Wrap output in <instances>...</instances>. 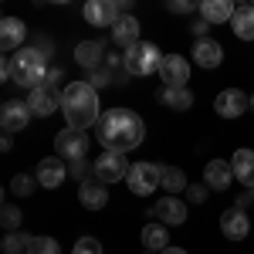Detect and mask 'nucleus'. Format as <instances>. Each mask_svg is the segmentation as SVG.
<instances>
[{
    "mask_svg": "<svg viewBox=\"0 0 254 254\" xmlns=\"http://www.w3.org/2000/svg\"><path fill=\"white\" fill-rule=\"evenodd\" d=\"M95 129H98L95 136L105 153H129L146 136V126H142V119L132 109H109V112H102Z\"/></svg>",
    "mask_w": 254,
    "mask_h": 254,
    "instance_id": "1",
    "label": "nucleus"
},
{
    "mask_svg": "<svg viewBox=\"0 0 254 254\" xmlns=\"http://www.w3.org/2000/svg\"><path fill=\"white\" fill-rule=\"evenodd\" d=\"M98 109H102L98 105V92L88 81H68L61 88V116L68 122V129L85 132L88 126H98V119H102Z\"/></svg>",
    "mask_w": 254,
    "mask_h": 254,
    "instance_id": "2",
    "label": "nucleus"
},
{
    "mask_svg": "<svg viewBox=\"0 0 254 254\" xmlns=\"http://www.w3.org/2000/svg\"><path fill=\"white\" fill-rule=\"evenodd\" d=\"M10 58H14V81L20 88L34 92L41 85H48V64H44V55L38 48H20L17 55H10Z\"/></svg>",
    "mask_w": 254,
    "mask_h": 254,
    "instance_id": "3",
    "label": "nucleus"
},
{
    "mask_svg": "<svg viewBox=\"0 0 254 254\" xmlns=\"http://www.w3.org/2000/svg\"><path fill=\"white\" fill-rule=\"evenodd\" d=\"M163 51H159L156 44H149V41H139L136 48H129L126 51V71L129 75H153V71H159L163 68Z\"/></svg>",
    "mask_w": 254,
    "mask_h": 254,
    "instance_id": "4",
    "label": "nucleus"
},
{
    "mask_svg": "<svg viewBox=\"0 0 254 254\" xmlns=\"http://www.w3.org/2000/svg\"><path fill=\"white\" fill-rule=\"evenodd\" d=\"M126 180H129V190L136 196H149L156 187H163V166H156V163H132Z\"/></svg>",
    "mask_w": 254,
    "mask_h": 254,
    "instance_id": "5",
    "label": "nucleus"
},
{
    "mask_svg": "<svg viewBox=\"0 0 254 254\" xmlns=\"http://www.w3.org/2000/svg\"><path fill=\"white\" fill-rule=\"evenodd\" d=\"M85 153H88V136H85V132L64 126L58 136H55V156L75 163V159H85Z\"/></svg>",
    "mask_w": 254,
    "mask_h": 254,
    "instance_id": "6",
    "label": "nucleus"
},
{
    "mask_svg": "<svg viewBox=\"0 0 254 254\" xmlns=\"http://www.w3.org/2000/svg\"><path fill=\"white\" fill-rule=\"evenodd\" d=\"M92 170H95V180H102V183H119V180L129 176L132 166L126 163V153H102L92 163Z\"/></svg>",
    "mask_w": 254,
    "mask_h": 254,
    "instance_id": "7",
    "label": "nucleus"
},
{
    "mask_svg": "<svg viewBox=\"0 0 254 254\" xmlns=\"http://www.w3.org/2000/svg\"><path fill=\"white\" fill-rule=\"evenodd\" d=\"M31 119H34L31 105H27V102H17V98L3 102V109H0V126H3V132H7V136H14V132H24Z\"/></svg>",
    "mask_w": 254,
    "mask_h": 254,
    "instance_id": "8",
    "label": "nucleus"
},
{
    "mask_svg": "<svg viewBox=\"0 0 254 254\" xmlns=\"http://www.w3.org/2000/svg\"><path fill=\"white\" fill-rule=\"evenodd\" d=\"M214 109L220 119H241L244 112H251V95H244L241 88H224L214 98Z\"/></svg>",
    "mask_w": 254,
    "mask_h": 254,
    "instance_id": "9",
    "label": "nucleus"
},
{
    "mask_svg": "<svg viewBox=\"0 0 254 254\" xmlns=\"http://www.w3.org/2000/svg\"><path fill=\"white\" fill-rule=\"evenodd\" d=\"M81 17L88 20L92 27H116V20L122 14H119L116 0H88L85 10H81Z\"/></svg>",
    "mask_w": 254,
    "mask_h": 254,
    "instance_id": "10",
    "label": "nucleus"
},
{
    "mask_svg": "<svg viewBox=\"0 0 254 254\" xmlns=\"http://www.w3.org/2000/svg\"><path fill=\"white\" fill-rule=\"evenodd\" d=\"M159 78L170 88H187V78H190V61L183 55H166L163 58V68H159Z\"/></svg>",
    "mask_w": 254,
    "mask_h": 254,
    "instance_id": "11",
    "label": "nucleus"
},
{
    "mask_svg": "<svg viewBox=\"0 0 254 254\" xmlns=\"http://www.w3.org/2000/svg\"><path fill=\"white\" fill-rule=\"evenodd\" d=\"M149 217H156L159 224H166V227H176V224L187 220V203L180 196H159L156 207L149 210Z\"/></svg>",
    "mask_w": 254,
    "mask_h": 254,
    "instance_id": "12",
    "label": "nucleus"
},
{
    "mask_svg": "<svg viewBox=\"0 0 254 254\" xmlns=\"http://www.w3.org/2000/svg\"><path fill=\"white\" fill-rule=\"evenodd\" d=\"M27 105H31V112L38 119H48L51 112H61V95L51 85H41V88H34V92L27 95Z\"/></svg>",
    "mask_w": 254,
    "mask_h": 254,
    "instance_id": "13",
    "label": "nucleus"
},
{
    "mask_svg": "<svg viewBox=\"0 0 254 254\" xmlns=\"http://www.w3.org/2000/svg\"><path fill=\"white\" fill-rule=\"evenodd\" d=\"M41 187H48V190H58L61 183H64V176H68V166H64V159L61 156H48L38 163V170H34Z\"/></svg>",
    "mask_w": 254,
    "mask_h": 254,
    "instance_id": "14",
    "label": "nucleus"
},
{
    "mask_svg": "<svg viewBox=\"0 0 254 254\" xmlns=\"http://www.w3.org/2000/svg\"><path fill=\"white\" fill-rule=\"evenodd\" d=\"M203 183H207L210 190H231V183H234V166H231V159H210V163L203 166Z\"/></svg>",
    "mask_w": 254,
    "mask_h": 254,
    "instance_id": "15",
    "label": "nucleus"
},
{
    "mask_svg": "<svg viewBox=\"0 0 254 254\" xmlns=\"http://www.w3.org/2000/svg\"><path fill=\"white\" fill-rule=\"evenodd\" d=\"M220 231H224V237H231V241H244V237L251 234V217H248V210H237V207L224 210Z\"/></svg>",
    "mask_w": 254,
    "mask_h": 254,
    "instance_id": "16",
    "label": "nucleus"
},
{
    "mask_svg": "<svg viewBox=\"0 0 254 254\" xmlns=\"http://www.w3.org/2000/svg\"><path fill=\"white\" fill-rule=\"evenodd\" d=\"M105 44L102 41H81L78 48H75V64H81L85 71H98L102 64H105Z\"/></svg>",
    "mask_w": 254,
    "mask_h": 254,
    "instance_id": "17",
    "label": "nucleus"
},
{
    "mask_svg": "<svg viewBox=\"0 0 254 254\" xmlns=\"http://www.w3.org/2000/svg\"><path fill=\"white\" fill-rule=\"evenodd\" d=\"M24 38H27V24L20 17H3L0 20V48H3V51H20Z\"/></svg>",
    "mask_w": 254,
    "mask_h": 254,
    "instance_id": "18",
    "label": "nucleus"
},
{
    "mask_svg": "<svg viewBox=\"0 0 254 254\" xmlns=\"http://www.w3.org/2000/svg\"><path fill=\"white\" fill-rule=\"evenodd\" d=\"M78 200H81L85 210H102V207L109 203V190H105L102 180H85L78 187Z\"/></svg>",
    "mask_w": 254,
    "mask_h": 254,
    "instance_id": "19",
    "label": "nucleus"
},
{
    "mask_svg": "<svg viewBox=\"0 0 254 254\" xmlns=\"http://www.w3.org/2000/svg\"><path fill=\"white\" fill-rule=\"evenodd\" d=\"M234 14L237 10L231 0H203L200 3V20H207V24H231Z\"/></svg>",
    "mask_w": 254,
    "mask_h": 254,
    "instance_id": "20",
    "label": "nucleus"
},
{
    "mask_svg": "<svg viewBox=\"0 0 254 254\" xmlns=\"http://www.w3.org/2000/svg\"><path fill=\"white\" fill-rule=\"evenodd\" d=\"M193 61L200 64V68H207V71H210V68H217V64L224 61V48H220L214 38L196 41V44H193Z\"/></svg>",
    "mask_w": 254,
    "mask_h": 254,
    "instance_id": "21",
    "label": "nucleus"
},
{
    "mask_svg": "<svg viewBox=\"0 0 254 254\" xmlns=\"http://www.w3.org/2000/svg\"><path fill=\"white\" fill-rule=\"evenodd\" d=\"M112 41H116L122 51H129V48H136L139 44V20L129 14V17H119L116 27H112Z\"/></svg>",
    "mask_w": 254,
    "mask_h": 254,
    "instance_id": "22",
    "label": "nucleus"
},
{
    "mask_svg": "<svg viewBox=\"0 0 254 254\" xmlns=\"http://www.w3.org/2000/svg\"><path fill=\"white\" fill-rule=\"evenodd\" d=\"M142 244H146V251H153V254H163L166 248H170V231H166V224H146L142 227Z\"/></svg>",
    "mask_w": 254,
    "mask_h": 254,
    "instance_id": "23",
    "label": "nucleus"
},
{
    "mask_svg": "<svg viewBox=\"0 0 254 254\" xmlns=\"http://www.w3.org/2000/svg\"><path fill=\"white\" fill-rule=\"evenodd\" d=\"M159 102H163L166 109L187 112V109L193 105V92H190V88H170V85H163V88H159Z\"/></svg>",
    "mask_w": 254,
    "mask_h": 254,
    "instance_id": "24",
    "label": "nucleus"
},
{
    "mask_svg": "<svg viewBox=\"0 0 254 254\" xmlns=\"http://www.w3.org/2000/svg\"><path fill=\"white\" fill-rule=\"evenodd\" d=\"M231 166H234V176L244 187H254V149H237L231 156Z\"/></svg>",
    "mask_w": 254,
    "mask_h": 254,
    "instance_id": "25",
    "label": "nucleus"
},
{
    "mask_svg": "<svg viewBox=\"0 0 254 254\" xmlns=\"http://www.w3.org/2000/svg\"><path fill=\"white\" fill-rule=\"evenodd\" d=\"M231 31L241 41H254V7H237L234 20H231Z\"/></svg>",
    "mask_w": 254,
    "mask_h": 254,
    "instance_id": "26",
    "label": "nucleus"
},
{
    "mask_svg": "<svg viewBox=\"0 0 254 254\" xmlns=\"http://www.w3.org/2000/svg\"><path fill=\"white\" fill-rule=\"evenodd\" d=\"M31 244H34V237L24 234V231H7L3 241H0L3 254H27V251H31Z\"/></svg>",
    "mask_w": 254,
    "mask_h": 254,
    "instance_id": "27",
    "label": "nucleus"
},
{
    "mask_svg": "<svg viewBox=\"0 0 254 254\" xmlns=\"http://www.w3.org/2000/svg\"><path fill=\"white\" fill-rule=\"evenodd\" d=\"M187 176H183V170H176V166H163V190H170V196H176L180 190L187 193Z\"/></svg>",
    "mask_w": 254,
    "mask_h": 254,
    "instance_id": "28",
    "label": "nucleus"
},
{
    "mask_svg": "<svg viewBox=\"0 0 254 254\" xmlns=\"http://www.w3.org/2000/svg\"><path fill=\"white\" fill-rule=\"evenodd\" d=\"M34 187H38V176H27V173H17L10 180V190L17 196H31L34 193Z\"/></svg>",
    "mask_w": 254,
    "mask_h": 254,
    "instance_id": "29",
    "label": "nucleus"
},
{
    "mask_svg": "<svg viewBox=\"0 0 254 254\" xmlns=\"http://www.w3.org/2000/svg\"><path fill=\"white\" fill-rule=\"evenodd\" d=\"M20 220H24V214H20L17 207L3 203V210H0V224H3L7 231H20Z\"/></svg>",
    "mask_w": 254,
    "mask_h": 254,
    "instance_id": "30",
    "label": "nucleus"
},
{
    "mask_svg": "<svg viewBox=\"0 0 254 254\" xmlns=\"http://www.w3.org/2000/svg\"><path fill=\"white\" fill-rule=\"evenodd\" d=\"M27 254H61V248L55 237H34V244H31Z\"/></svg>",
    "mask_w": 254,
    "mask_h": 254,
    "instance_id": "31",
    "label": "nucleus"
},
{
    "mask_svg": "<svg viewBox=\"0 0 254 254\" xmlns=\"http://www.w3.org/2000/svg\"><path fill=\"white\" fill-rule=\"evenodd\" d=\"M85 81H88V85H92V88L98 92V88H105V85H112L116 78H112V71H105V68H98V71H88V78H85Z\"/></svg>",
    "mask_w": 254,
    "mask_h": 254,
    "instance_id": "32",
    "label": "nucleus"
},
{
    "mask_svg": "<svg viewBox=\"0 0 254 254\" xmlns=\"http://www.w3.org/2000/svg\"><path fill=\"white\" fill-rule=\"evenodd\" d=\"M71 254H102V241H95V237H81V241H75V251Z\"/></svg>",
    "mask_w": 254,
    "mask_h": 254,
    "instance_id": "33",
    "label": "nucleus"
},
{
    "mask_svg": "<svg viewBox=\"0 0 254 254\" xmlns=\"http://www.w3.org/2000/svg\"><path fill=\"white\" fill-rule=\"evenodd\" d=\"M207 193H210L207 183H190V187H187V200H190V203H203Z\"/></svg>",
    "mask_w": 254,
    "mask_h": 254,
    "instance_id": "34",
    "label": "nucleus"
},
{
    "mask_svg": "<svg viewBox=\"0 0 254 254\" xmlns=\"http://www.w3.org/2000/svg\"><path fill=\"white\" fill-rule=\"evenodd\" d=\"M68 173L75 176V180H81V183H85V180H88V173H95V170H92L85 159H75V163H68Z\"/></svg>",
    "mask_w": 254,
    "mask_h": 254,
    "instance_id": "35",
    "label": "nucleus"
},
{
    "mask_svg": "<svg viewBox=\"0 0 254 254\" xmlns=\"http://www.w3.org/2000/svg\"><path fill=\"white\" fill-rule=\"evenodd\" d=\"M170 10H173V14H190V10H200V7H193L190 0H173Z\"/></svg>",
    "mask_w": 254,
    "mask_h": 254,
    "instance_id": "36",
    "label": "nucleus"
},
{
    "mask_svg": "<svg viewBox=\"0 0 254 254\" xmlns=\"http://www.w3.org/2000/svg\"><path fill=\"white\" fill-rule=\"evenodd\" d=\"M0 78L14 81V58H3V64H0Z\"/></svg>",
    "mask_w": 254,
    "mask_h": 254,
    "instance_id": "37",
    "label": "nucleus"
},
{
    "mask_svg": "<svg viewBox=\"0 0 254 254\" xmlns=\"http://www.w3.org/2000/svg\"><path fill=\"white\" fill-rule=\"evenodd\" d=\"M190 31L196 34V41H203V38H207V31H210V24H207V20H196V24L190 27Z\"/></svg>",
    "mask_w": 254,
    "mask_h": 254,
    "instance_id": "38",
    "label": "nucleus"
},
{
    "mask_svg": "<svg viewBox=\"0 0 254 254\" xmlns=\"http://www.w3.org/2000/svg\"><path fill=\"white\" fill-rule=\"evenodd\" d=\"M251 203H254V187H251L244 196H241V200H237V210H244V207H251Z\"/></svg>",
    "mask_w": 254,
    "mask_h": 254,
    "instance_id": "39",
    "label": "nucleus"
},
{
    "mask_svg": "<svg viewBox=\"0 0 254 254\" xmlns=\"http://www.w3.org/2000/svg\"><path fill=\"white\" fill-rule=\"evenodd\" d=\"M0 149H3V153H10V149H14V136H3V139H0Z\"/></svg>",
    "mask_w": 254,
    "mask_h": 254,
    "instance_id": "40",
    "label": "nucleus"
},
{
    "mask_svg": "<svg viewBox=\"0 0 254 254\" xmlns=\"http://www.w3.org/2000/svg\"><path fill=\"white\" fill-rule=\"evenodd\" d=\"M163 254H187V251H183V248H173V244H170V248H166Z\"/></svg>",
    "mask_w": 254,
    "mask_h": 254,
    "instance_id": "41",
    "label": "nucleus"
},
{
    "mask_svg": "<svg viewBox=\"0 0 254 254\" xmlns=\"http://www.w3.org/2000/svg\"><path fill=\"white\" fill-rule=\"evenodd\" d=\"M251 112H254V95H251Z\"/></svg>",
    "mask_w": 254,
    "mask_h": 254,
    "instance_id": "42",
    "label": "nucleus"
},
{
    "mask_svg": "<svg viewBox=\"0 0 254 254\" xmlns=\"http://www.w3.org/2000/svg\"><path fill=\"white\" fill-rule=\"evenodd\" d=\"M146 254H153V251H146Z\"/></svg>",
    "mask_w": 254,
    "mask_h": 254,
    "instance_id": "43",
    "label": "nucleus"
}]
</instances>
